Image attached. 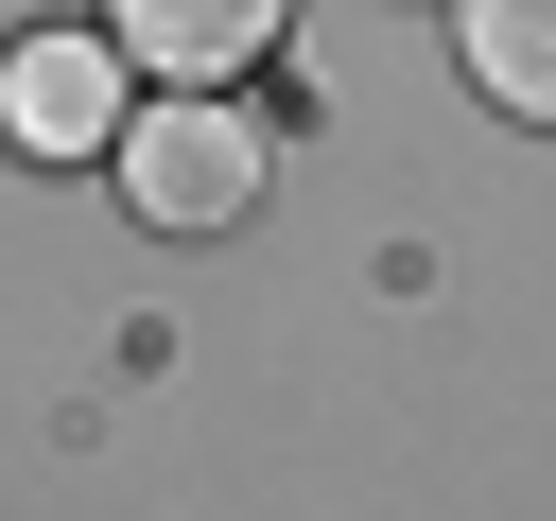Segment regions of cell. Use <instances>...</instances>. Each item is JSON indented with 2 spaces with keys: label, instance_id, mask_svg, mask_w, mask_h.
Returning <instances> with one entry per match:
<instances>
[{
  "label": "cell",
  "instance_id": "4",
  "mask_svg": "<svg viewBox=\"0 0 556 521\" xmlns=\"http://www.w3.org/2000/svg\"><path fill=\"white\" fill-rule=\"evenodd\" d=\"M452 52L504 122H556V0H452Z\"/></svg>",
  "mask_w": 556,
  "mask_h": 521
},
{
  "label": "cell",
  "instance_id": "1",
  "mask_svg": "<svg viewBox=\"0 0 556 521\" xmlns=\"http://www.w3.org/2000/svg\"><path fill=\"white\" fill-rule=\"evenodd\" d=\"M261 174H278V139H261V104H226V87H174L156 122H122V191L156 208V226H243L261 208Z\"/></svg>",
  "mask_w": 556,
  "mask_h": 521
},
{
  "label": "cell",
  "instance_id": "2",
  "mask_svg": "<svg viewBox=\"0 0 556 521\" xmlns=\"http://www.w3.org/2000/svg\"><path fill=\"white\" fill-rule=\"evenodd\" d=\"M0 139H17V156H104V139H122V35H17Z\"/></svg>",
  "mask_w": 556,
  "mask_h": 521
},
{
  "label": "cell",
  "instance_id": "3",
  "mask_svg": "<svg viewBox=\"0 0 556 521\" xmlns=\"http://www.w3.org/2000/svg\"><path fill=\"white\" fill-rule=\"evenodd\" d=\"M104 35H122V69H156V87H226V69H261V52L295 35V0H104Z\"/></svg>",
  "mask_w": 556,
  "mask_h": 521
}]
</instances>
